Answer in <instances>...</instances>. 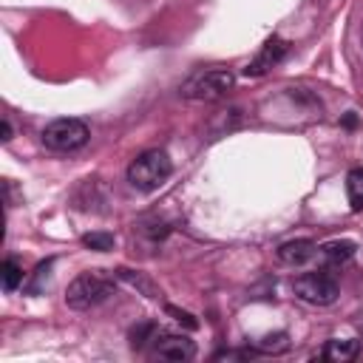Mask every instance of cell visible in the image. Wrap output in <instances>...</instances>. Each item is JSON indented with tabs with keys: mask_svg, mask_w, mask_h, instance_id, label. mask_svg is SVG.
<instances>
[{
	"mask_svg": "<svg viewBox=\"0 0 363 363\" xmlns=\"http://www.w3.org/2000/svg\"><path fill=\"white\" fill-rule=\"evenodd\" d=\"M3 201H6V207H14V184H11V179H3Z\"/></svg>",
	"mask_w": 363,
	"mask_h": 363,
	"instance_id": "cell-18",
	"label": "cell"
},
{
	"mask_svg": "<svg viewBox=\"0 0 363 363\" xmlns=\"http://www.w3.org/2000/svg\"><path fill=\"white\" fill-rule=\"evenodd\" d=\"M147 340H156V326H153V323H142L139 329L130 332V343H133V349H142Z\"/></svg>",
	"mask_w": 363,
	"mask_h": 363,
	"instance_id": "cell-16",
	"label": "cell"
},
{
	"mask_svg": "<svg viewBox=\"0 0 363 363\" xmlns=\"http://www.w3.org/2000/svg\"><path fill=\"white\" fill-rule=\"evenodd\" d=\"M153 354H156L159 360L182 363V360L196 357V343H193L187 335H156Z\"/></svg>",
	"mask_w": 363,
	"mask_h": 363,
	"instance_id": "cell-7",
	"label": "cell"
},
{
	"mask_svg": "<svg viewBox=\"0 0 363 363\" xmlns=\"http://www.w3.org/2000/svg\"><path fill=\"white\" fill-rule=\"evenodd\" d=\"M82 244L88 247V250H96V252H108V250H113V244H116V238H113V233H85L82 235Z\"/></svg>",
	"mask_w": 363,
	"mask_h": 363,
	"instance_id": "cell-15",
	"label": "cell"
},
{
	"mask_svg": "<svg viewBox=\"0 0 363 363\" xmlns=\"http://www.w3.org/2000/svg\"><path fill=\"white\" fill-rule=\"evenodd\" d=\"M318 252H320V258H323L326 267H343V264H349V261L354 258L357 244H354L352 238H335V241L320 244Z\"/></svg>",
	"mask_w": 363,
	"mask_h": 363,
	"instance_id": "cell-9",
	"label": "cell"
},
{
	"mask_svg": "<svg viewBox=\"0 0 363 363\" xmlns=\"http://www.w3.org/2000/svg\"><path fill=\"white\" fill-rule=\"evenodd\" d=\"M357 354H360V340H354V337L329 340L326 349H323V357H326V360H335V363H349V360H354Z\"/></svg>",
	"mask_w": 363,
	"mask_h": 363,
	"instance_id": "cell-10",
	"label": "cell"
},
{
	"mask_svg": "<svg viewBox=\"0 0 363 363\" xmlns=\"http://www.w3.org/2000/svg\"><path fill=\"white\" fill-rule=\"evenodd\" d=\"M88 125L82 119H54L43 128V145L54 153H71V150H79L85 142H88Z\"/></svg>",
	"mask_w": 363,
	"mask_h": 363,
	"instance_id": "cell-4",
	"label": "cell"
},
{
	"mask_svg": "<svg viewBox=\"0 0 363 363\" xmlns=\"http://www.w3.org/2000/svg\"><path fill=\"white\" fill-rule=\"evenodd\" d=\"M255 349H258V352H264V354H281V352H286V349H289V335H286V332L264 335V337L255 343Z\"/></svg>",
	"mask_w": 363,
	"mask_h": 363,
	"instance_id": "cell-13",
	"label": "cell"
},
{
	"mask_svg": "<svg viewBox=\"0 0 363 363\" xmlns=\"http://www.w3.org/2000/svg\"><path fill=\"white\" fill-rule=\"evenodd\" d=\"M346 196H349V207L354 210V213H360L363 210V170H349V176H346Z\"/></svg>",
	"mask_w": 363,
	"mask_h": 363,
	"instance_id": "cell-12",
	"label": "cell"
},
{
	"mask_svg": "<svg viewBox=\"0 0 363 363\" xmlns=\"http://www.w3.org/2000/svg\"><path fill=\"white\" fill-rule=\"evenodd\" d=\"M235 85V77L233 71L227 68H207V71H199L193 74L190 79L182 82L179 94L184 99H196V102H213V99H221L233 91Z\"/></svg>",
	"mask_w": 363,
	"mask_h": 363,
	"instance_id": "cell-3",
	"label": "cell"
},
{
	"mask_svg": "<svg viewBox=\"0 0 363 363\" xmlns=\"http://www.w3.org/2000/svg\"><path fill=\"white\" fill-rule=\"evenodd\" d=\"M286 51H289V43H286L284 37H269V40L261 45V51L250 60V65L244 68V74H247V77H261V74H267L269 68H275V65L286 57Z\"/></svg>",
	"mask_w": 363,
	"mask_h": 363,
	"instance_id": "cell-6",
	"label": "cell"
},
{
	"mask_svg": "<svg viewBox=\"0 0 363 363\" xmlns=\"http://www.w3.org/2000/svg\"><path fill=\"white\" fill-rule=\"evenodd\" d=\"M275 252H278V261H281V264H286V267H301V264H306L309 258H315L318 244H315L312 238H289V241H284Z\"/></svg>",
	"mask_w": 363,
	"mask_h": 363,
	"instance_id": "cell-8",
	"label": "cell"
},
{
	"mask_svg": "<svg viewBox=\"0 0 363 363\" xmlns=\"http://www.w3.org/2000/svg\"><path fill=\"white\" fill-rule=\"evenodd\" d=\"M0 278H3V289L6 292H14L23 284V267L14 258H6L3 267H0Z\"/></svg>",
	"mask_w": 363,
	"mask_h": 363,
	"instance_id": "cell-14",
	"label": "cell"
},
{
	"mask_svg": "<svg viewBox=\"0 0 363 363\" xmlns=\"http://www.w3.org/2000/svg\"><path fill=\"white\" fill-rule=\"evenodd\" d=\"M11 133H14V130H11V122H9V116H3V119H0V139H3V142H11Z\"/></svg>",
	"mask_w": 363,
	"mask_h": 363,
	"instance_id": "cell-19",
	"label": "cell"
},
{
	"mask_svg": "<svg viewBox=\"0 0 363 363\" xmlns=\"http://www.w3.org/2000/svg\"><path fill=\"white\" fill-rule=\"evenodd\" d=\"M113 275H116V278H122V281H128L130 286H136V289H139V292H145L147 298H159V295H162V292L156 289V284H153L150 278H145L142 272H133V269H125V267H122V269H116Z\"/></svg>",
	"mask_w": 363,
	"mask_h": 363,
	"instance_id": "cell-11",
	"label": "cell"
},
{
	"mask_svg": "<svg viewBox=\"0 0 363 363\" xmlns=\"http://www.w3.org/2000/svg\"><path fill=\"white\" fill-rule=\"evenodd\" d=\"M292 292H295V298H301L303 303L329 306V303L337 301L340 286H337V281H335L326 269H320V272H303V275H298V278L292 281Z\"/></svg>",
	"mask_w": 363,
	"mask_h": 363,
	"instance_id": "cell-5",
	"label": "cell"
},
{
	"mask_svg": "<svg viewBox=\"0 0 363 363\" xmlns=\"http://www.w3.org/2000/svg\"><path fill=\"white\" fill-rule=\"evenodd\" d=\"M164 309H167V315H173V318H176L179 323H184L187 329H196V326H199V320H196L190 312H184V309H179V306H170V303H167Z\"/></svg>",
	"mask_w": 363,
	"mask_h": 363,
	"instance_id": "cell-17",
	"label": "cell"
},
{
	"mask_svg": "<svg viewBox=\"0 0 363 363\" xmlns=\"http://www.w3.org/2000/svg\"><path fill=\"white\" fill-rule=\"evenodd\" d=\"M113 295V278H108L102 269H91L77 275L65 289V303L71 309H91Z\"/></svg>",
	"mask_w": 363,
	"mask_h": 363,
	"instance_id": "cell-2",
	"label": "cell"
},
{
	"mask_svg": "<svg viewBox=\"0 0 363 363\" xmlns=\"http://www.w3.org/2000/svg\"><path fill=\"white\" fill-rule=\"evenodd\" d=\"M170 173H173V162H170V156H167L164 150H159V147L139 153V156L128 164V182H130V187L139 190V193H153V190H159V187L170 179Z\"/></svg>",
	"mask_w": 363,
	"mask_h": 363,
	"instance_id": "cell-1",
	"label": "cell"
}]
</instances>
